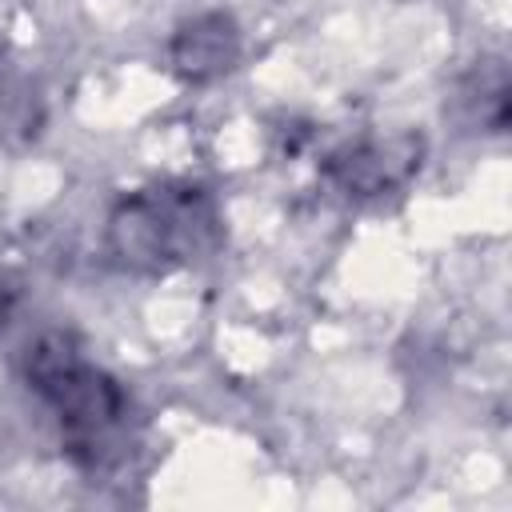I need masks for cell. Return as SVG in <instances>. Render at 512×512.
Listing matches in <instances>:
<instances>
[{
    "label": "cell",
    "instance_id": "cell-2",
    "mask_svg": "<svg viewBox=\"0 0 512 512\" xmlns=\"http://www.w3.org/2000/svg\"><path fill=\"white\" fill-rule=\"evenodd\" d=\"M220 212L196 184H156L124 196L108 216V248L132 272H172L212 256Z\"/></svg>",
    "mask_w": 512,
    "mask_h": 512
},
{
    "label": "cell",
    "instance_id": "cell-6",
    "mask_svg": "<svg viewBox=\"0 0 512 512\" xmlns=\"http://www.w3.org/2000/svg\"><path fill=\"white\" fill-rule=\"evenodd\" d=\"M12 304H16V292L0 280V332H4V324H8V316H12Z\"/></svg>",
    "mask_w": 512,
    "mask_h": 512
},
{
    "label": "cell",
    "instance_id": "cell-5",
    "mask_svg": "<svg viewBox=\"0 0 512 512\" xmlns=\"http://www.w3.org/2000/svg\"><path fill=\"white\" fill-rule=\"evenodd\" d=\"M40 124V96L12 56H0V144L24 140Z\"/></svg>",
    "mask_w": 512,
    "mask_h": 512
},
{
    "label": "cell",
    "instance_id": "cell-3",
    "mask_svg": "<svg viewBox=\"0 0 512 512\" xmlns=\"http://www.w3.org/2000/svg\"><path fill=\"white\" fill-rule=\"evenodd\" d=\"M424 144L420 136H388V140H356L344 144L328 156L324 172L332 176V184L348 196L372 200V196H388L400 192L416 168H420Z\"/></svg>",
    "mask_w": 512,
    "mask_h": 512
},
{
    "label": "cell",
    "instance_id": "cell-1",
    "mask_svg": "<svg viewBox=\"0 0 512 512\" xmlns=\"http://www.w3.org/2000/svg\"><path fill=\"white\" fill-rule=\"evenodd\" d=\"M24 380L60 428V444L84 472L124 460L132 436V400L116 376L96 368L72 332H44L24 352Z\"/></svg>",
    "mask_w": 512,
    "mask_h": 512
},
{
    "label": "cell",
    "instance_id": "cell-4",
    "mask_svg": "<svg viewBox=\"0 0 512 512\" xmlns=\"http://www.w3.org/2000/svg\"><path fill=\"white\" fill-rule=\"evenodd\" d=\"M236 60H240V28L224 12L192 16L172 36V68L192 84L220 80L224 72L236 68Z\"/></svg>",
    "mask_w": 512,
    "mask_h": 512
}]
</instances>
